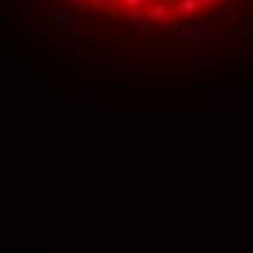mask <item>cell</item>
Returning a JSON list of instances; mask_svg holds the SVG:
<instances>
[{"mask_svg":"<svg viewBox=\"0 0 253 253\" xmlns=\"http://www.w3.org/2000/svg\"><path fill=\"white\" fill-rule=\"evenodd\" d=\"M215 26L218 21H189L183 18L180 24L172 26V35L183 41H195V44H215Z\"/></svg>","mask_w":253,"mask_h":253,"instance_id":"6da1fadb","label":"cell"},{"mask_svg":"<svg viewBox=\"0 0 253 253\" xmlns=\"http://www.w3.org/2000/svg\"><path fill=\"white\" fill-rule=\"evenodd\" d=\"M79 24V15L70 9V6H64V3H52L50 6V26L52 29H73Z\"/></svg>","mask_w":253,"mask_h":253,"instance_id":"7a4b0ae2","label":"cell"},{"mask_svg":"<svg viewBox=\"0 0 253 253\" xmlns=\"http://www.w3.org/2000/svg\"><path fill=\"white\" fill-rule=\"evenodd\" d=\"M215 21H218V24L239 26V24H242V9H239L236 3H227L224 9H218V12H215Z\"/></svg>","mask_w":253,"mask_h":253,"instance_id":"3957f363","label":"cell"},{"mask_svg":"<svg viewBox=\"0 0 253 253\" xmlns=\"http://www.w3.org/2000/svg\"><path fill=\"white\" fill-rule=\"evenodd\" d=\"M169 18H172V9L166 3H154L149 9V24H166Z\"/></svg>","mask_w":253,"mask_h":253,"instance_id":"277c9868","label":"cell"},{"mask_svg":"<svg viewBox=\"0 0 253 253\" xmlns=\"http://www.w3.org/2000/svg\"><path fill=\"white\" fill-rule=\"evenodd\" d=\"M175 9L183 15V18H192V15H198V12L204 9V3L201 0H177Z\"/></svg>","mask_w":253,"mask_h":253,"instance_id":"5b68a950","label":"cell"},{"mask_svg":"<svg viewBox=\"0 0 253 253\" xmlns=\"http://www.w3.org/2000/svg\"><path fill=\"white\" fill-rule=\"evenodd\" d=\"M79 3H84V6H90L93 12H111V0H79Z\"/></svg>","mask_w":253,"mask_h":253,"instance_id":"8992f818","label":"cell"},{"mask_svg":"<svg viewBox=\"0 0 253 253\" xmlns=\"http://www.w3.org/2000/svg\"><path fill=\"white\" fill-rule=\"evenodd\" d=\"M154 35H157V29H154V24H149V21L137 29V38H154Z\"/></svg>","mask_w":253,"mask_h":253,"instance_id":"52a82bcc","label":"cell"},{"mask_svg":"<svg viewBox=\"0 0 253 253\" xmlns=\"http://www.w3.org/2000/svg\"><path fill=\"white\" fill-rule=\"evenodd\" d=\"M111 35H114V38H128V35H131V29H128V26H114V29H111Z\"/></svg>","mask_w":253,"mask_h":253,"instance_id":"ba28073f","label":"cell"},{"mask_svg":"<svg viewBox=\"0 0 253 253\" xmlns=\"http://www.w3.org/2000/svg\"><path fill=\"white\" fill-rule=\"evenodd\" d=\"M192 67H198V70H215V61H210V58H201V61H195Z\"/></svg>","mask_w":253,"mask_h":253,"instance_id":"9c48e42d","label":"cell"},{"mask_svg":"<svg viewBox=\"0 0 253 253\" xmlns=\"http://www.w3.org/2000/svg\"><path fill=\"white\" fill-rule=\"evenodd\" d=\"M131 18H134V21H149V9H143V6H140V9H134V12H131Z\"/></svg>","mask_w":253,"mask_h":253,"instance_id":"30bf717a","label":"cell"},{"mask_svg":"<svg viewBox=\"0 0 253 253\" xmlns=\"http://www.w3.org/2000/svg\"><path fill=\"white\" fill-rule=\"evenodd\" d=\"M120 3H123V6H126V9H131V12H134V9H140V6H143V0H120Z\"/></svg>","mask_w":253,"mask_h":253,"instance_id":"8fae6325","label":"cell"},{"mask_svg":"<svg viewBox=\"0 0 253 253\" xmlns=\"http://www.w3.org/2000/svg\"><path fill=\"white\" fill-rule=\"evenodd\" d=\"M204 6H218V3H221V0H201Z\"/></svg>","mask_w":253,"mask_h":253,"instance_id":"7c38bea8","label":"cell"}]
</instances>
